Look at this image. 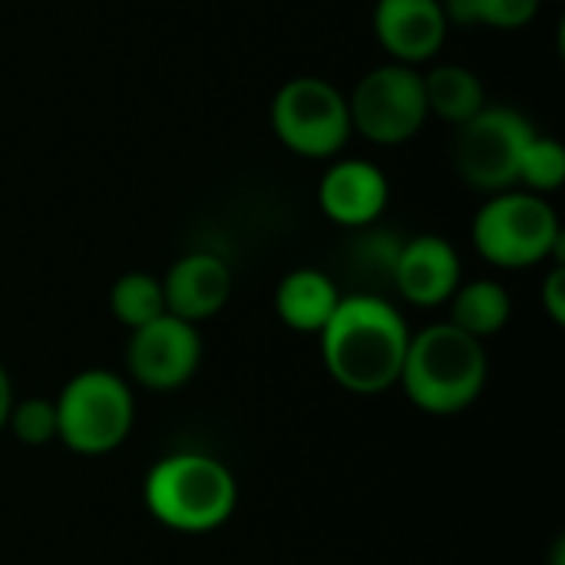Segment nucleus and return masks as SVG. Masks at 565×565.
Instances as JSON below:
<instances>
[{"mask_svg":"<svg viewBox=\"0 0 565 565\" xmlns=\"http://www.w3.org/2000/svg\"><path fill=\"white\" fill-rule=\"evenodd\" d=\"M411 334L414 331L394 301L374 291L344 295L318 334L324 371L348 394H384L401 381Z\"/></svg>","mask_w":565,"mask_h":565,"instance_id":"1","label":"nucleus"},{"mask_svg":"<svg viewBox=\"0 0 565 565\" xmlns=\"http://www.w3.org/2000/svg\"><path fill=\"white\" fill-rule=\"evenodd\" d=\"M487 381V344L463 334L450 321H437L411 334L397 387L420 414L457 417L480 401Z\"/></svg>","mask_w":565,"mask_h":565,"instance_id":"2","label":"nucleus"},{"mask_svg":"<svg viewBox=\"0 0 565 565\" xmlns=\"http://www.w3.org/2000/svg\"><path fill=\"white\" fill-rule=\"evenodd\" d=\"M142 503L159 526L182 536H205L235 516L238 483L218 457L179 450L149 467Z\"/></svg>","mask_w":565,"mask_h":565,"instance_id":"3","label":"nucleus"},{"mask_svg":"<svg viewBox=\"0 0 565 565\" xmlns=\"http://www.w3.org/2000/svg\"><path fill=\"white\" fill-rule=\"evenodd\" d=\"M473 248L493 268L520 271L536 265H563L565 232L553 202L526 189L487 195L470 225Z\"/></svg>","mask_w":565,"mask_h":565,"instance_id":"4","label":"nucleus"},{"mask_svg":"<svg viewBox=\"0 0 565 565\" xmlns=\"http://www.w3.org/2000/svg\"><path fill=\"white\" fill-rule=\"evenodd\" d=\"M56 404V440L76 457H106L119 450L136 427V394L129 381L109 367L73 374Z\"/></svg>","mask_w":565,"mask_h":565,"instance_id":"5","label":"nucleus"},{"mask_svg":"<svg viewBox=\"0 0 565 565\" xmlns=\"http://www.w3.org/2000/svg\"><path fill=\"white\" fill-rule=\"evenodd\" d=\"M271 132L301 159H338L354 136L348 93L324 76H291L271 96Z\"/></svg>","mask_w":565,"mask_h":565,"instance_id":"6","label":"nucleus"},{"mask_svg":"<svg viewBox=\"0 0 565 565\" xmlns=\"http://www.w3.org/2000/svg\"><path fill=\"white\" fill-rule=\"evenodd\" d=\"M348 113L351 129L374 146L411 142L430 119L420 70L391 60L367 70L348 93Z\"/></svg>","mask_w":565,"mask_h":565,"instance_id":"7","label":"nucleus"},{"mask_svg":"<svg viewBox=\"0 0 565 565\" xmlns=\"http://www.w3.org/2000/svg\"><path fill=\"white\" fill-rule=\"evenodd\" d=\"M533 132H536L533 122L520 109L487 103L470 122L457 126V142H454L457 175L483 195L516 189L520 159Z\"/></svg>","mask_w":565,"mask_h":565,"instance_id":"8","label":"nucleus"},{"mask_svg":"<svg viewBox=\"0 0 565 565\" xmlns=\"http://www.w3.org/2000/svg\"><path fill=\"white\" fill-rule=\"evenodd\" d=\"M202 364V334L199 324H189L175 315H162L136 331L126 344V371L146 391L169 394L185 387Z\"/></svg>","mask_w":565,"mask_h":565,"instance_id":"9","label":"nucleus"},{"mask_svg":"<svg viewBox=\"0 0 565 565\" xmlns=\"http://www.w3.org/2000/svg\"><path fill=\"white\" fill-rule=\"evenodd\" d=\"M387 172L371 159H331L318 182V209L348 232L377 225L387 212Z\"/></svg>","mask_w":565,"mask_h":565,"instance_id":"10","label":"nucleus"},{"mask_svg":"<svg viewBox=\"0 0 565 565\" xmlns=\"http://www.w3.org/2000/svg\"><path fill=\"white\" fill-rule=\"evenodd\" d=\"M463 281V262L450 238L424 232L401 242L391 268V285L414 308H440Z\"/></svg>","mask_w":565,"mask_h":565,"instance_id":"11","label":"nucleus"},{"mask_svg":"<svg viewBox=\"0 0 565 565\" xmlns=\"http://www.w3.org/2000/svg\"><path fill=\"white\" fill-rule=\"evenodd\" d=\"M371 23L391 63L404 66L430 63L444 50L450 30L444 0H377Z\"/></svg>","mask_w":565,"mask_h":565,"instance_id":"12","label":"nucleus"},{"mask_svg":"<svg viewBox=\"0 0 565 565\" xmlns=\"http://www.w3.org/2000/svg\"><path fill=\"white\" fill-rule=\"evenodd\" d=\"M166 315H175L189 324L215 318L232 298V268L215 252H189L169 265L162 275Z\"/></svg>","mask_w":565,"mask_h":565,"instance_id":"13","label":"nucleus"},{"mask_svg":"<svg viewBox=\"0 0 565 565\" xmlns=\"http://www.w3.org/2000/svg\"><path fill=\"white\" fill-rule=\"evenodd\" d=\"M338 281L321 268H295L275 288V315L295 334H321L341 305Z\"/></svg>","mask_w":565,"mask_h":565,"instance_id":"14","label":"nucleus"},{"mask_svg":"<svg viewBox=\"0 0 565 565\" xmlns=\"http://www.w3.org/2000/svg\"><path fill=\"white\" fill-rule=\"evenodd\" d=\"M424 79V96H427V113L450 122L463 126L470 122L483 106H487V86L477 70L460 66V63H434Z\"/></svg>","mask_w":565,"mask_h":565,"instance_id":"15","label":"nucleus"},{"mask_svg":"<svg viewBox=\"0 0 565 565\" xmlns=\"http://www.w3.org/2000/svg\"><path fill=\"white\" fill-rule=\"evenodd\" d=\"M447 305H450L447 321L483 344L490 338H497L513 318V298H510L507 285L497 278L460 281V288L454 291V298Z\"/></svg>","mask_w":565,"mask_h":565,"instance_id":"16","label":"nucleus"},{"mask_svg":"<svg viewBox=\"0 0 565 565\" xmlns=\"http://www.w3.org/2000/svg\"><path fill=\"white\" fill-rule=\"evenodd\" d=\"M109 311L129 331L162 318L166 315L162 278H156L152 271H126V275H119L113 281V288H109Z\"/></svg>","mask_w":565,"mask_h":565,"instance_id":"17","label":"nucleus"},{"mask_svg":"<svg viewBox=\"0 0 565 565\" xmlns=\"http://www.w3.org/2000/svg\"><path fill=\"white\" fill-rule=\"evenodd\" d=\"M565 182V146L546 132H533V139L523 149L520 172H516V189L536 192V195H553Z\"/></svg>","mask_w":565,"mask_h":565,"instance_id":"18","label":"nucleus"},{"mask_svg":"<svg viewBox=\"0 0 565 565\" xmlns=\"http://www.w3.org/2000/svg\"><path fill=\"white\" fill-rule=\"evenodd\" d=\"M543 10V0H447V17L490 30H523Z\"/></svg>","mask_w":565,"mask_h":565,"instance_id":"19","label":"nucleus"},{"mask_svg":"<svg viewBox=\"0 0 565 565\" xmlns=\"http://www.w3.org/2000/svg\"><path fill=\"white\" fill-rule=\"evenodd\" d=\"M7 430L23 447H46V444H53L56 440V404L50 397L13 401Z\"/></svg>","mask_w":565,"mask_h":565,"instance_id":"20","label":"nucleus"},{"mask_svg":"<svg viewBox=\"0 0 565 565\" xmlns=\"http://www.w3.org/2000/svg\"><path fill=\"white\" fill-rule=\"evenodd\" d=\"M540 301H543V311L546 318L563 328L565 324V265H553L543 278V288H540Z\"/></svg>","mask_w":565,"mask_h":565,"instance_id":"21","label":"nucleus"},{"mask_svg":"<svg viewBox=\"0 0 565 565\" xmlns=\"http://www.w3.org/2000/svg\"><path fill=\"white\" fill-rule=\"evenodd\" d=\"M13 401H17V391H13L10 371H7V367H3V361H0V434L7 430V420H10Z\"/></svg>","mask_w":565,"mask_h":565,"instance_id":"22","label":"nucleus"},{"mask_svg":"<svg viewBox=\"0 0 565 565\" xmlns=\"http://www.w3.org/2000/svg\"><path fill=\"white\" fill-rule=\"evenodd\" d=\"M444 3H447V0H444Z\"/></svg>","mask_w":565,"mask_h":565,"instance_id":"23","label":"nucleus"}]
</instances>
